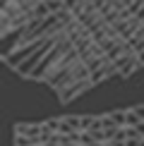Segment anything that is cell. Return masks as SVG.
<instances>
[{
  "label": "cell",
  "mask_w": 144,
  "mask_h": 146,
  "mask_svg": "<svg viewBox=\"0 0 144 146\" xmlns=\"http://www.w3.org/2000/svg\"><path fill=\"white\" fill-rule=\"evenodd\" d=\"M89 86H94L91 84V79H82V82H75V84H67V86H63L60 89V98L63 101H70V98H75L77 94H82V91H87Z\"/></svg>",
  "instance_id": "cell-1"
},
{
  "label": "cell",
  "mask_w": 144,
  "mask_h": 146,
  "mask_svg": "<svg viewBox=\"0 0 144 146\" xmlns=\"http://www.w3.org/2000/svg\"><path fill=\"white\" fill-rule=\"evenodd\" d=\"M137 58H139V62L144 65V50H139V53H137Z\"/></svg>",
  "instance_id": "cell-4"
},
{
  "label": "cell",
  "mask_w": 144,
  "mask_h": 146,
  "mask_svg": "<svg viewBox=\"0 0 144 146\" xmlns=\"http://www.w3.org/2000/svg\"><path fill=\"white\" fill-rule=\"evenodd\" d=\"M106 115L111 117V122H113V125H118V127H127V108L111 110V113H106Z\"/></svg>",
  "instance_id": "cell-3"
},
{
  "label": "cell",
  "mask_w": 144,
  "mask_h": 146,
  "mask_svg": "<svg viewBox=\"0 0 144 146\" xmlns=\"http://www.w3.org/2000/svg\"><path fill=\"white\" fill-rule=\"evenodd\" d=\"M137 122H144V103L127 108V125H137Z\"/></svg>",
  "instance_id": "cell-2"
}]
</instances>
